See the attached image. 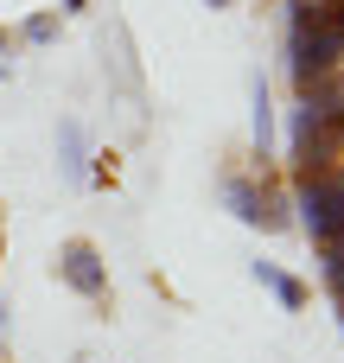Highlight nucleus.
Listing matches in <instances>:
<instances>
[{
    "label": "nucleus",
    "instance_id": "obj_2",
    "mask_svg": "<svg viewBox=\"0 0 344 363\" xmlns=\"http://www.w3.org/2000/svg\"><path fill=\"white\" fill-rule=\"evenodd\" d=\"M223 204L249 223V230H262V236H281V230H294V204L274 191V185H255V179H223Z\"/></svg>",
    "mask_w": 344,
    "mask_h": 363
},
{
    "label": "nucleus",
    "instance_id": "obj_11",
    "mask_svg": "<svg viewBox=\"0 0 344 363\" xmlns=\"http://www.w3.org/2000/svg\"><path fill=\"white\" fill-rule=\"evenodd\" d=\"M338 319H344V294H338Z\"/></svg>",
    "mask_w": 344,
    "mask_h": 363
},
{
    "label": "nucleus",
    "instance_id": "obj_3",
    "mask_svg": "<svg viewBox=\"0 0 344 363\" xmlns=\"http://www.w3.org/2000/svg\"><path fill=\"white\" fill-rule=\"evenodd\" d=\"M57 281H64L77 300H109V262H102V249H96L89 236H70V242L57 249Z\"/></svg>",
    "mask_w": 344,
    "mask_h": 363
},
{
    "label": "nucleus",
    "instance_id": "obj_1",
    "mask_svg": "<svg viewBox=\"0 0 344 363\" xmlns=\"http://www.w3.org/2000/svg\"><path fill=\"white\" fill-rule=\"evenodd\" d=\"M300 217V230L313 236V242H332L344 236V166L338 172H306V179H294V198H287Z\"/></svg>",
    "mask_w": 344,
    "mask_h": 363
},
{
    "label": "nucleus",
    "instance_id": "obj_5",
    "mask_svg": "<svg viewBox=\"0 0 344 363\" xmlns=\"http://www.w3.org/2000/svg\"><path fill=\"white\" fill-rule=\"evenodd\" d=\"M102 64H115V77H121V89L128 96H140V64H134V45H128V26H102Z\"/></svg>",
    "mask_w": 344,
    "mask_h": 363
},
{
    "label": "nucleus",
    "instance_id": "obj_9",
    "mask_svg": "<svg viewBox=\"0 0 344 363\" xmlns=\"http://www.w3.org/2000/svg\"><path fill=\"white\" fill-rule=\"evenodd\" d=\"M64 13H89V0H64Z\"/></svg>",
    "mask_w": 344,
    "mask_h": 363
},
{
    "label": "nucleus",
    "instance_id": "obj_6",
    "mask_svg": "<svg viewBox=\"0 0 344 363\" xmlns=\"http://www.w3.org/2000/svg\"><path fill=\"white\" fill-rule=\"evenodd\" d=\"M249 128H255V153L268 160L274 153V96H268V77L255 70V83H249Z\"/></svg>",
    "mask_w": 344,
    "mask_h": 363
},
{
    "label": "nucleus",
    "instance_id": "obj_7",
    "mask_svg": "<svg viewBox=\"0 0 344 363\" xmlns=\"http://www.w3.org/2000/svg\"><path fill=\"white\" fill-rule=\"evenodd\" d=\"M249 274H255V281H262V287H268V294H274L287 313H300V306H306V281H294L287 268H274V262H255Z\"/></svg>",
    "mask_w": 344,
    "mask_h": 363
},
{
    "label": "nucleus",
    "instance_id": "obj_4",
    "mask_svg": "<svg viewBox=\"0 0 344 363\" xmlns=\"http://www.w3.org/2000/svg\"><path fill=\"white\" fill-rule=\"evenodd\" d=\"M57 166H64V179H70V185H89V134H83V121H77V115H64V121H57Z\"/></svg>",
    "mask_w": 344,
    "mask_h": 363
},
{
    "label": "nucleus",
    "instance_id": "obj_8",
    "mask_svg": "<svg viewBox=\"0 0 344 363\" xmlns=\"http://www.w3.org/2000/svg\"><path fill=\"white\" fill-rule=\"evenodd\" d=\"M19 45H57V13H26L19 19Z\"/></svg>",
    "mask_w": 344,
    "mask_h": 363
},
{
    "label": "nucleus",
    "instance_id": "obj_10",
    "mask_svg": "<svg viewBox=\"0 0 344 363\" xmlns=\"http://www.w3.org/2000/svg\"><path fill=\"white\" fill-rule=\"evenodd\" d=\"M204 6H236V0H204Z\"/></svg>",
    "mask_w": 344,
    "mask_h": 363
}]
</instances>
